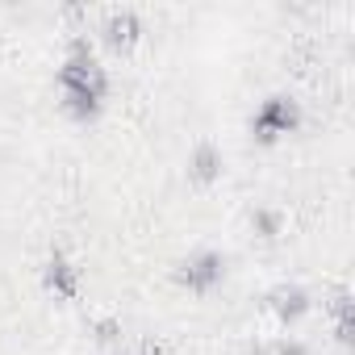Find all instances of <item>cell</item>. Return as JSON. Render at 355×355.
Listing matches in <instances>:
<instances>
[{
	"label": "cell",
	"mask_w": 355,
	"mask_h": 355,
	"mask_svg": "<svg viewBox=\"0 0 355 355\" xmlns=\"http://www.w3.org/2000/svg\"><path fill=\"white\" fill-rule=\"evenodd\" d=\"M59 88H63V109L80 121L96 117L101 105H105V92H109V76L105 67L96 63L92 55V42L84 34L71 38V51H67V63L59 67Z\"/></svg>",
	"instance_id": "6da1fadb"
},
{
	"label": "cell",
	"mask_w": 355,
	"mask_h": 355,
	"mask_svg": "<svg viewBox=\"0 0 355 355\" xmlns=\"http://www.w3.org/2000/svg\"><path fill=\"white\" fill-rule=\"evenodd\" d=\"M297 125H301V105L293 96H268L251 117V134L259 142H276L280 134H293Z\"/></svg>",
	"instance_id": "7a4b0ae2"
},
{
	"label": "cell",
	"mask_w": 355,
	"mask_h": 355,
	"mask_svg": "<svg viewBox=\"0 0 355 355\" xmlns=\"http://www.w3.org/2000/svg\"><path fill=\"white\" fill-rule=\"evenodd\" d=\"M222 276H226V259L218 251H197L175 268V280H180L189 293H209L214 284H222Z\"/></svg>",
	"instance_id": "3957f363"
},
{
	"label": "cell",
	"mask_w": 355,
	"mask_h": 355,
	"mask_svg": "<svg viewBox=\"0 0 355 355\" xmlns=\"http://www.w3.org/2000/svg\"><path fill=\"white\" fill-rule=\"evenodd\" d=\"M42 284H46V293H55L59 301H76V297H80V268H76L63 251H51V259L42 263Z\"/></svg>",
	"instance_id": "277c9868"
},
{
	"label": "cell",
	"mask_w": 355,
	"mask_h": 355,
	"mask_svg": "<svg viewBox=\"0 0 355 355\" xmlns=\"http://www.w3.org/2000/svg\"><path fill=\"white\" fill-rule=\"evenodd\" d=\"M138 34H142V21H138L134 9H113V13H105V21H101V38H105V46H113V51L134 46Z\"/></svg>",
	"instance_id": "5b68a950"
},
{
	"label": "cell",
	"mask_w": 355,
	"mask_h": 355,
	"mask_svg": "<svg viewBox=\"0 0 355 355\" xmlns=\"http://www.w3.org/2000/svg\"><path fill=\"white\" fill-rule=\"evenodd\" d=\"M268 305H272V313H276L284 326H293V322H301V318L309 313V293H305L301 284H280V288L268 293Z\"/></svg>",
	"instance_id": "8992f818"
},
{
	"label": "cell",
	"mask_w": 355,
	"mask_h": 355,
	"mask_svg": "<svg viewBox=\"0 0 355 355\" xmlns=\"http://www.w3.org/2000/svg\"><path fill=\"white\" fill-rule=\"evenodd\" d=\"M189 175L197 184H214L218 175H222V150L214 142H197L193 155H189Z\"/></svg>",
	"instance_id": "52a82bcc"
},
{
	"label": "cell",
	"mask_w": 355,
	"mask_h": 355,
	"mask_svg": "<svg viewBox=\"0 0 355 355\" xmlns=\"http://www.w3.org/2000/svg\"><path fill=\"white\" fill-rule=\"evenodd\" d=\"M251 230L259 234V239H280V214H272V209H255L251 214Z\"/></svg>",
	"instance_id": "ba28073f"
},
{
	"label": "cell",
	"mask_w": 355,
	"mask_h": 355,
	"mask_svg": "<svg viewBox=\"0 0 355 355\" xmlns=\"http://www.w3.org/2000/svg\"><path fill=\"white\" fill-rule=\"evenodd\" d=\"M92 330H96V338H101V343H113V338H117V334H121V326H117V322H113V318H101V322H96V326H92Z\"/></svg>",
	"instance_id": "9c48e42d"
},
{
	"label": "cell",
	"mask_w": 355,
	"mask_h": 355,
	"mask_svg": "<svg viewBox=\"0 0 355 355\" xmlns=\"http://www.w3.org/2000/svg\"><path fill=\"white\" fill-rule=\"evenodd\" d=\"M276 351H280V355H309V347H305V343H297V338H284Z\"/></svg>",
	"instance_id": "30bf717a"
}]
</instances>
